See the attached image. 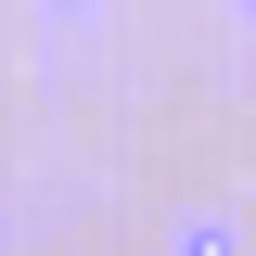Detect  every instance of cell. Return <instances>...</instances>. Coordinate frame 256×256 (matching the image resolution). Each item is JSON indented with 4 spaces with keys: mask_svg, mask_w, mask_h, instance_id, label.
<instances>
[{
    "mask_svg": "<svg viewBox=\"0 0 256 256\" xmlns=\"http://www.w3.org/2000/svg\"><path fill=\"white\" fill-rule=\"evenodd\" d=\"M38 13H52V26H90V13H102V0H38Z\"/></svg>",
    "mask_w": 256,
    "mask_h": 256,
    "instance_id": "2",
    "label": "cell"
},
{
    "mask_svg": "<svg viewBox=\"0 0 256 256\" xmlns=\"http://www.w3.org/2000/svg\"><path fill=\"white\" fill-rule=\"evenodd\" d=\"M180 256H244V218H230V205H192V218H180Z\"/></svg>",
    "mask_w": 256,
    "mask_h": 256,
    "instance_id": "1",
    "label": "cell"
},
{
    "mask_svg": "<svg viewBox=\"0 0 256 256\" xmlns=\"http://www.w3.org/2000/svg\"><path fill=\"white\" fill-rule=\"evenodd\" d=\"M0 244H13V218H0Z\"/></svg>",
    "mask_w": 256,
    "mask_h": 256,
    "instance_id": "4",
    "label": "cell"
},
{
    "mask_svg": "<svg viewBox=\"0 0 256 256\" xmlns=\"http://www.w3.org/2000/svg\"><path fill=\"white\" fill-rule=\"evenodd\" d=\"M230 13H256V0H230Z\"/></svg>",
    "mask_w": 256,
    "mask_h": 256,
    "instance_id": "3",
    "label": "cell"
}]
</instances>
